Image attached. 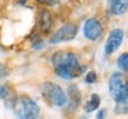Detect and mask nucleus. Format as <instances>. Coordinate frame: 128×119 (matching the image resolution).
Returning a JSON list of instances; mask_svg holds the SVG:
<instances>
[{
    "mask_svg": "<svg viewBox=\"0 0 128 119\" xmlns=\"http://www.w3.org/2000/svg\"><path fill=\"white\" fill-rule=\"evenodd\" d=\"M118 66H119L120 70H122L124 72H128V53H124L119 57Z\"/></svg>",
    "mask_w": 128,
    "mask_h": 119,
    "instance_id": "nucleus-13",
    "label": "nucleus"
},
{
    "mask_svg": "<svg viewBox=\"0 0 128 119\" xmlns=\"http://www.w3.org/2000/svg\"><path fill=\"white\" fill-rule=\"evenodd\" d=\"M115 113L116 114H127L128 113V93L122 100L116 101Z\"/></svg>",
    "mask_w": 128,
    "mask_h": 119,
    "instance_id": "nucleus-12",
    "label": "nucleus"
},
{
    "mask_svg": "<svg viewBox=\"0 0 128 119\" xmlns=\"http://www.w3.org/2000/svg\"><path fill=\"white\" fill-rule=\"evenodd\" d=\"M68 96H70V99L72 101L75 107H78L80 103H81V93L79 91V88L75 86V85H72L68 88Z\"/></svg>",
    "mask_w": 128,
    "mask_h": 119,
    "instance_id": "nucleus-11",
    "label": "nucleus"
},
{
    "mask_svg": "<svg viewBox=\"0 0 128 119\" xmlns=\"http://www.w3.org/2000/svg\"><path fill=\"white\" fill-rule=\"evenodd\" d=\"M100 103H101L100 96H99V94H96V93H93V94H92V97H90V99H89V101L85 105V111L87 112V113L94 112L95 110H98V108H99Z\"/></svg>",
    "mask_w": 128,
    "mask_h": 119,
    "instance_id": "nucleus-10",
    "label": "nucleus"
},
{
    "mask_svg": "<svg viewBox=\"0 0 128 119\" xmlns=\"http://www.w3.org/2000/svg\"><path fill=\"white\" fill-rule=\"evenodd\" d=\"M8 94H10V88L6 85H0V99L7 98Z\"/></svg>",
    "mask_w": 128,
    "mask_h": 119,
    "instance_id": "nucleus-15",
    "label": "nucleus"
},
{
    "mask_svg": "<svg viewBox=\"0 0 128 119\" xmlns=\"http://www.w3.org/2000/svg\"><path fill=\"white\" fill-rule=\"evenodd\" d=\"M124 32L121 28H115L108 35V39L106 41L105 45V53L106 55H110L115 51H118V48L121 46V44L124 41Z\"/></svg>",
    "mask_w": 128,
    "mask_h": 119,
    "instance_id": "nucleus-7",
    "label": "nucleus"
},
{
    "mask_svg": "<svg viewBox=\"0 0 128 119\" xmlns=\"http://www.w3.org/2000/svg\"><path fill=\"white\" fill-rule=\"evenodd\" d=\"M41 93L47 103H50L53 106L61 107L67 103V96L65 91L55 83L52 81L44 83L41 85Z\"/></svg>",
    "mask_w": 128,
    "mask_h": 119,
    "instance_id": "nucleus-3",
    "label": "nucleus"
},
{
    "mask_svg": "<svg viewBox=\"0 0 128 119\" xmlns=\"http://www.w3.org/2000/svg\"><path fill=\"white\" fill-rule=\"evenodd\" d=\"M52 63L55 73L65 80L78 78L84 72V67L80 65L76 55L68 51L55 52L52 57Z\"/></svg>",
    "mask_w": 128,
    "mask_h": 119,
    "instance_id": "nucleus-1",
    "label": "nucleus"
},
{
    "mask_svg": "<svg viewBox=\"0 0 128 119\" xmlns=\"http://www.w3.org/2000/svg\"><path fill=\"white\" fill-rule=\"evenodd\" d=\"M98 79L96 77V73L94 72V71H89L88 73H87V76H86V83L87 84H93V83H95Z\"/></svg>",
    "mask_w": 128,
    "mask_h": 119,
    "instance_id": "nucleus-14",
    "label": "nucleus"
},
{
    "mask_svg": "<svg viewBox=\"0 0 128 119\" xmlns=\"http://www.w3.org/2000/svg\"><path fill=\"white\" fill-rule=\"evenodd\" d=\"M36 1L42 5H47V6H54L59 3V0H36Z\"/></svg>",
    "mask_w": 128,
    "mask_h": 119,
    "instance_id": "nucleus-16",
    "label": "nucleus"
},
{
    "mask_svg": "<svg viewBox=\"0 0 128 119\" xmlns=\"http://www.w3.org/2000/svg\"><path fill=\"white\" fill-rule=\"evenodd\" d=\"M76 34H78L76 25H74L72 23L65 24L50 38V44H60V42L70 41V40H73L76 37Z\"/></svg>",
    "mask_w": 128,
    "mask_h": 119,
    "instance_id": "nucleus-5",
    "label": "nucleus"
},
{
    "mask_svg": "<svg viewBox=\"0 0 128 119\" xmlns=\"http://www.w3.org/2000/svg\"><path fill=\"white\" fill-rule=\"evenodd\" d=\"M105 117H106V110H101V111L98 112V114H96L98 119H102V118H105Z\"/></svg>",
    "mask_w": 128,
    "mask_h": 119,
    "instance_id": "nucleus-17",
    "label": "nucleus"
},
{
    "mask_svg": "<svg viewBox=\"0 0 128 119\" xmlns=\"http://www.w3.org/2000/svg\"><path fill=\"white\" fill-rule=\"evenodd\" d=\"M52 27V17L47 11H42L40 14V28L44 33H48Z\"/></svg>",
    "mask_w": 128,
    "mask_h": 119,
    "instance_id": "nucleus-9",
    "label": "nucleus"
},
{
    "mask_svg": "<svg viewBox=\"0 0 128 119\" xmlns=\"http://www.w3.org/2000/svg\"><path fill=\"white\" fill-rule=\"evenodd\" d=\"M109 94L113 100L120 101L128 93V79L122 72H113L109 79Z\"/></svg>",
    "mask_w": 128,
    "mask_h": 119,
    "instance_id": "nucleus-4",
    "label": "nucleus"
},
{
    "mask_svg": "<svg viewBox=\"0 0 128 119\" xmlns=\"http://www.w3.org/2000/svg\"><path fill=\"white\" fill-rule=\"evenodd\" d=\"M108 10L113 16H122L128 10V0H108Z\"/></svg>",
    "mask_w": 128,
    "mask_h": 119,
    "instance_id": "nucleus-8",
    "label": "nucleus"
},
{
    "mask_svg": "<svg viewBox=\"0 0 128 119\" xmlns=\"http://www.w3.org/2000/svg\"><path fill=\"white\" fill-rule=\"evenodd\" d=\"M84 34L88 40H92V41L99 40L104 34V27L99 20L90 18L85 23Z\"/></svg>",
    "mask_w": 128,
    "mask_h": 119,
    "instance_id": "nucleus-6",
    "label": "nucleus"
},
{
    "mask_svg": "<svg viewBox=\"0 0 128 119\" xmlns=\"http://www.w3.org/2000/svg\"><path fill=\"white\" fill-rule=\"evenodd\" d=\"M12 108L16 117L21 119H35L40 114L38 104L28 97H19L13 100Z\"/></svg>",
    "mask_w": 128,
    "mask_h": 119,
    "instance_id": "nucleus-2",
    "label": "nucleus"
}]
</instances>
